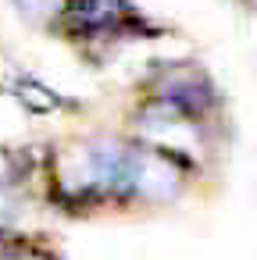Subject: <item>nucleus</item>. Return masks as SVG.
Here are the masks:
<instances>
[{"label":"nucleus","mask_w":257,"mask_h":260,"mask_svg":"<svg viewBox=\"0 0 257 260\" xmlns=\"http://www.w3.org/2000/svg\"><path fill=\"white\" fill-rule=\"evenodd\" d=\"M129 168V139L90 136L72 139L50 153V189L65 207L122 203Z\"/></svg>","instance_id":"f257e3e1"},{"label":"nucleus","mask_w":257,"mask_h":260,"mask_svg":"<svg viewBox=\"0 0 257 260\" xmlns=\"http://www.w3.org/2000/svg\"><path fill=\"white\" fill-rule=\"evenodd\" d=\"M58 29L75 43H90V47L161 36V29L147 22L129 0H68Z\"/></svg>","instance_id":"f03ea898"},{"label":"nucleus","mask_w":257,"mask_h":260,"mask_svg":"<svg viewBox=\"0 0 257 260\" xmlns=\"http://www.w3.org/2000/svg\"><path fill=\"white\" fill-rule=\"evenodd\" d=\"M143 93L161 96V100L182 107L186 114L200 118V121H214L221 114V93H218L214 79L207 75V68L196 64V61H164V64H154L150 79L143 82Z\"/></svg>","instance_id":"7ed1b4c3"},{"label":"nucleus","mask_w":257,"mask_h":260,"mask_svg":"<svg viewBox=\"0 0 257 260\" xmlns=\"http://www.w3.org/2000/svg\"><path fill=\"white\" fill-rule=\"evenodd\" d=\"M11 93H15V96L25 104V111H33V114H50V111H58V107H68V100H65L61 93H54L50 86H43V82H36V79H29V75L15 79Z\"/></svg>","instance_id":"20e7f679"},{"label":"nucleus","mask_w":257,"mask_h":260,"mask_svg":"<svg viewBox=\"0 0 257 260\" xmlns=\"http://www.w3.org/2000/svg\"><path fill=\"white\" fill-rule=\"evenodd\" d=\"M15 4H18V11L29 22H36V25H58L68 0H15Z\"/></svg>","instance_id":"39448f33"},{"label":"nucleus","mask_w":257,"mask_h":260,"mask_svg":"<svg viewBox=\"0 0 257 260\" xmlns=\"http://www.w3.org/2000/svg\"><path fill=\"white\" fill-rule=\"evenodd\" d=\"M15 171H18V160H15V153L0 146V182H11V178H15Z\"/></svg>","instance_id":"423d86ee"},{"label":"nucleus","mask_w":257,"mask_h":260,"mask_svg":"<svg viewBox=\"0 0 257 260\" xmlns=\"http://www.w3.org/2000/svg\"><path fill=\"white\" fill-rule=\"evenodd\" d=\"M11 214H15V200L8 192V182H0V228L11 221Z\"/></svg>","instance_id":"0eeeda50"},{"label":"nucleus","mask_w":257,"mask_h":260,"mask_svg":"<svg viewBox=\"0 0 257 260\" xmlns=\"http://www.w3.org/2000/svg\"><path fill=\"white\" fill-rule=\"evenodd\" d=\"M243 4H246L250 11H257V0H243Z\"/></svg>","instance_id":"6e6552de"}]
</instances>
